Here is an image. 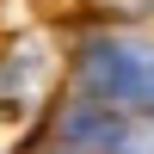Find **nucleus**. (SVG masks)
Instances as JSON below:
<instances>
[{
    "label": "nucleus",
    "instance_id": "39448f33",
    "mask_svg": "<svg viewBox=\"0 0 154 154\" xmlns=\"http://www.w3.org/2000/svg\"><path fill=\"white\" fill-rule=\"evenodd\" d=\"M148 99H154V68H148Z\"/></svg>",
    "mask_w": 154,
    "mask_h": 154
},
{
    "label": "nucleus",
    "instance_id": "f257e3e1",
    "mask_svg": "<svg viewBox=\"0 0 154 154\" xmlns=\"http://www.w3.org/2000/svg\"><path fill=\"white\" fill-rule=\"evenodd\" d=\"M80 86L99 99V105H105V99H111V105H123V99L148 93V74H142V62H136V49L99 37V43L80 49Z\"/></svg>",
    "mask_w": 154,
    "mask_h": 154
},
{
    "label": "nucleus",
    "instance_id": "7ed1b4c3",
    "mask_svg": "<svg viewBox=\"0 0 154 154\" xmlns=\"http://www.w3.org/2000/svg\"><path fill=\"white\" fill-rule=\"evenodd\" d=\"M117 154H154V123H136V130H123V148Z\"/></svg>",
    "mask_w": 154,
    "mask_h": 154
},
{
    "label": "nucleus",
    "instance_id": "f03ea898",
    "mask_svg": "<svg viewBox=\"0 0 154 154\" xmlns=\"http://www.w3.org/2000/svg\"><path fill=\"white\" fill-rule=\"evenodd\" d=\"M62 142L68 154H111L123 148V123L111 117V105H74L62 111Z\"/></svg>",
    "mask_w": 154,
    "mask_h": 154
},
{
    "label": "nucleus",
    "instance_id": "20e7f679",
    "mask_svg": "<svg viewBox=\"0 0 154 154\" xmlns=\"http://www.w3.org/2000/svg\"><path fill=\"white\" fill-rule=\"evenodd\" d=\"M93 6H105V12H123V19H142V12H154V0H93Z\"/></svg>",
    "mask_w": 154,
    "mask_h": 154
}]
</instances>
